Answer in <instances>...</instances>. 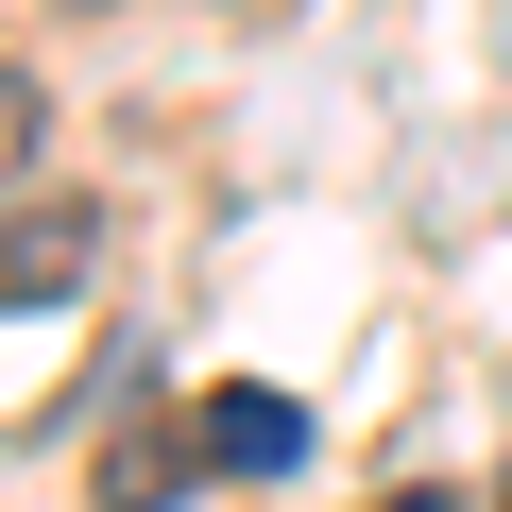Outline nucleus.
I'll use <instances>...</instances> for the list:
<instances>
[{"label": "nucleus", "mask_w": 512, "mask_h": 512, "mask_svg": "<svg viewBox=\"0 0 512 512\" xmlns=\"http://www.w3.org/2000/svg\"><path fill=\"white\" fill-rule=\"evenodd\" d=\"M103 274V205L86 188H18L0 205V308H69Z\"/></svg>", "instance_id": "f257e3e1"}, {"label": "nucleus", "mask_w": 512, "mask_h": 512, "mask_svg": "<svg viewBox=\"0 0 512 512\" xmlns=\"http://www.w3.org/2000/svg\"><path fill=\"white\" fill-rule=\"evenodd\" d=\"M188 444H205V478H291V461H308V410H291V393H205Z\"/></svg>", "instance_id": "f03ea898"}, {"label": "nucleus", "mask_w": 512, "mask_h": 512, "mask_svg": "<svg viewBox=\"0 0 512 512\" xmlns=\"http://www.w3.org/2000/svg\"><path fill=\"white\" fill-rule=\"evenodd\" d=\"M205 478V444H171V427H137V444H103V512H171Z\"/></svg>", "instance_id": "7ed1b4c3"}, {"label": "nucleus", "mask_w": 512, "mask_h": 512, "mask_svg": "<svg viewBox=\"0 0 512 512\" xmlns=\"http://www.w3.org/2000/svg\"><path fill=\"white\" fill-rule=\"evenodd\" d=\"M35 137H52V103H35V69H0V205L35 188Z\"/></svg>", "instance_id": "20e7f679"}, {"label": "nucleus", "mask_w": 512, "mask_h": 512, "mask_svg": "<svg viewBox=\"0 0 512 512\" xmlns=\"http://www.w3.org/2000/svg\"><path fill=\"white\" fill-rule=\"evenodd\" d=\"M376 512H461V495H376Z\"/></svg>", "instance_id": "39448f33"}]
</instances>
